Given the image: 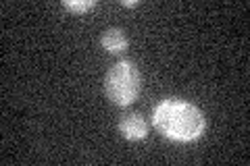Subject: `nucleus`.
Instances as JSON below:
<instances>
[{
	"label": "nucleus",
	"mask_w": 250,
	"mask_h": 166,
	"mask_svg": "<svg viewBox=\"0 0 250 166\" xmlns=\"http://www.w3.org/2000/svg\"><path fill=\"white\" fill-rule=\"evenodd\" d=\"M65 4V9H69V11H73V13H88V11H92L94 6H96V2L94 0H67V2H62Z\"/></svg>",
	"instance_id": "obj_5"
},
{
	"label": "nucleus",
	"mask_w": 250,
	"mask_h": 166,
	"mask_svg": "<svg viewBox=\"0 0 250 166\" xmlns=\"http://www.w3.org/2000/svg\"><path fill=\"white\" fill-rule=\"evenodd\" d=\"M106 96L119 106H129L138 98L142 88V77L140 71L127 60H121L108 71L106 75Z\"/></svg>",
	"instance_id": "obj_2"
},
{
	"label": "nucleus",
	"mask_w": 250,
	"mask_h": 166,
	"mask_svg": "<svg viewBox=\"0 0 250 166\" xmlns=\"http://www.w3.org/2000/svg\"><path fill=\"white\" fill-rule=\"evenodd\" d=\"M121 4H123V6H138V2H136V0H123Z\"/></svg>",
	"instance_id": "obj_6"
},
{
	"label": "nucleus",
	"mask_w": 250,
	"mask_h": 166,
	"mask_svg": "<svg viewBox=\"0 0 250 166\" xmlns=\"http://www.w3.org/2000/svg\"><path fill=\"white\" fill-rule=\"evenodd\" d=\"M154 127L163 135L175 141H194L205 131V116L202 112L182 100H167L154 108L152 114Z\"/></svg>",
	"instance_id": "obj_1"
},
{
	"label": "nucleus",
	"mask_w": 250,
	"mask_h": 166,
	"mask_svg": "<svg viewBox=\"0 0 250 166\" xmlns=\"http://www.w3.org/2000/svg\"><path fill=\"white\" fill-rule=\"evenodd\" d=\"M121 133L127 139H144L146 137V123L140 114H129L121 121Z\"/></svg>",
	"instance_id": "obj_3"
},
{
	"label": "nucleus",
	"mask_w": 250,
	"mask_h": 166,
	"mask_svg": "<svg viewBox=\"0 0 250 166\" xmlns=\"http://www.w3.org/2000/svg\"><path fill=\"white\" fill-rule=\"evenodd\" d=\"M103 46L108 52L119 54L127 48V37H125L119 29H106L103 34Z\"/></svg>",
	"instance_id": "obj_4"
}]
</instances>
